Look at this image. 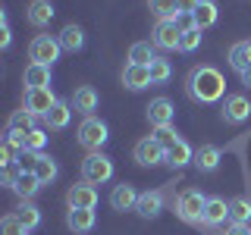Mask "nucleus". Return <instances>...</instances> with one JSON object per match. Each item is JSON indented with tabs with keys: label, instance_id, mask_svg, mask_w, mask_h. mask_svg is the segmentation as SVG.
Masks as SVG:
<instances>
[{
	"label": "nucleus",
	"instance_id": "f257e3e1",
	"mask_svg": "<svg viewBox=\"0 0 251 235\" xmlns=\"http://www.w3.org/2000/svg\"><path fill=\"white\" fill-rule=\"evenodd\" d=\"M223 91H226V82L220 75V69H214V66L192 69V75H188V94L198 104H214V100L223 97Z\"/></svg>",
	"mask_w": 251,
	"mask_h": 235
},
{
	"label": "nucleus",
	"instance_id": "f03ea898",
	"mask_svg": "<svg viewBox=\"0 0 251 235\" xmlns=\"http://www.w3.org/2000/svg\"><path fill=\"white\" fill-rule=\"evenodd\" d=\"M82 179H85V182H91V185L110 182V179H113V160L104 157L100 151H91L82 160Z\"/></svg>",
	"mask_w": 251,
	"mask_h": 235
},
{
	"label": "nucleus",
	"instance_id": "7ed1b4c3",
	"mask_svg": "<svg viewBox=\"0 0 251 235\" xmlns=\"http://www.w3.org/2000/svg\"><path fill=\"white\" fill-rule=\"evenodd\" d=\"M75 135H78V144H82V147H88V151H100L104 141L110 138V129H107V122L94 119V116H85Z\"/></svg>",
	"mask_w": 251,
	"mask_h": 235
},
{
	"label": "nucleus",
	"instance_id": "20e7f679",
	"mask_svg": "<svg viewBox=\"0 0 251 235\" xmlns=\"http://www.w3.org/2000/svg\"><path fill=\"white\" fill-rule=\"evenodd\" d=\"M60 41L57 38H50V35H38L35 41L28 44V57L31 63H44V66H53V63L60 60Z\"/></svg>",
	"mask_w": 251,
	"mask_h": 235
},
{
	"label": "nucleus",
	"instance_id": "39448f33",
	"mask_svg": "<svg viewBox=\"0 0 251 235\" xmlns=\"http://www.w3.org/2000/svg\"><path fill=\"white\" fill-rule=\"evenodd\" d=\"M204 204H207V198L201 191H195V188H188V191L179 194L176 213L182 219H188V223H198V219H204Z\"/></svg>",
	"mask_w": 251,
	"mask_h": 235
},
{
	"label": "nucleus",
	"instance_id": "423d86ee",
	"mask_svg": "<svg viewBox=\"0 0 251 235\" xmlns=\"http://www.w3.org/2000/svg\"><path fill=\"white\" fill-rule=\"evenodd\" d=\"M179 38H182V25L176 19H157L154 47H160V50H179Z\"/></svg>",
	"mask_w": 251,
	"mask_h": 235
},
{
	"label": "nucleus",
	"instance_id": "0eeeda50",
	"mask_svg": "<svg viewBox=\"0 0 251 235\" xmlns=\"http://www.w3.org/2000/svg\"><path fill=\"white\" fill-rule=\"evenodd\" d=\"M132 157L141 166H157V163H167V147H160L154 138H141L135 144V151H132Z\"/></svg>",
	"mask_w": 251,
	"mask_h": 235
},
{
	"label": "nucleus",
	"instance_id": "6e6552de",
	"mask_svg": "<svg viewBox=\"0 0 251 235\" xmlns=\"http://www.w3.org/2000/svg\"><path fill=\"white\" fill-rule=\"evenodd\" d=\"M53 107H57V97H53L50 88H28L25 91V110H28V113L47 116Z\"/></svg>",
	"mask_w": 251,
	"mask_h": 235
},
{
	"label": "nucleus",
	"instance_id": "1a4fd4ad",
	"mask_svg": "<svg viewBox=\"0 0 251 235\" xmlns=\"http://www.w3.org/2000/svg\"><path fill=\"white\" fill-rule=\"evenodd\" d=\"M251 116V104L245 94H229V97L223 100V119L232 122V125H242Z\"/></svg>",
	"mask_w": 251,
	"mask_h": 235
},
{
	"label": "nucleus",
	"instance_id": "9d476101",
	"mask_svg": "<svg viewBox=\"0 0 251 235\" xmlns=\"http://www.w3.org/2000/svg\"><path fill=\"white\" fill-rule=\"evenodd\" d=\"M66 204H69V210H94V204H98V191H94L91 182L73 185L69 194H66Z\"/></svg>",
	"mask_w": 251,
	"mask_h": 235
},
{
	"label": "nucleus",
	"instance_id": "9b49d317",
	"mask_svg": "<svg viewBox=\"0 0 251 235\" xmlns=\"http://www.w3.org/2000/svg\"><path fill=\"white\" fill-rule=\"evenodd\" d=\"M123 85L129 91H145L148 85H154L151 66H135V63H129V66L123 69Z\"/></svg>",
	"mask_w": 251,
	"mask_h": 235
},
{
	"label": "nucleus",
	"instance_id": "f8f14e48",
	"mask_svg": "<svg viewBox=\"0 0 251 235\" xmlns=\"http://www.w3.org/2000/svg\"><path fill=\"white\" fill-rule=\"evenodd\" d=\"M173 116H176V110H173V100L170 97H154L151 104H148V119L151 125H173Z\"/></svg>",
	"mask_w": 251,
	"mask_h": 235
},
{
	"label": "nucleus",
	"instance_id": "ddd939ff",
	"mask_svg": "<svg viewBox=\"0 0 251 235\" xmlns=\"http://www.w3.org/2000/svg\"><path fill=\"white\" fill-rule=\"evenodd\" d=\"M138 198H141V194L135 191V188L123 182V185H116L113 191H110V207H113V210H135Z\"/></svg>",
	"mask_w": 251,
	"mask_h": 235
},
{
	"label": "nucleus",
	"instance_id": "4468645a",
	"mask_svg": "<svg viewBox=\"0 0 251 235\" xmlns=\"http://www.w3.org/2000/svg\"><path fill=\"white\" fill-rule=\"evenodd\" d=\"M22 82H25V91L28 88H50V66H44V63H28L25 72H22Z\"/></svg>",
	"mask_w": 251,
	"mask_h": 235
},
{
	"label": "nucleus",
	"instance_id": "2eb2a0df",
	"mask_svg": "<svg viewBox=\"0 0 251 235\" xmlns=\"http://www.w3.org/2000/svg\"><path fill=\"white\" fill-rule=\"evenodd\" d=\"M25 16L35 28H44V25H50V19H53V3L50 0H31Z\"/></svg>",
	"mask_w": 251,
	"mask_h": 235
},
{
	"label": "nucleus",
	"instance_id": "dca6fc26",
	"mask_svg": "<svg viewBox=\"0 0 251 235\" xmlns=\"http://www.w3.org/2000/svg\"><path fill=\"white\" fill-rule=\"evenodd\" d=\"M160 210H163V194H160V191H141L138 207H135V213H138L141 219H154Z\"/></svg>",
	"mask_w": 251,
	"mask_h": 235
},
{
	"label": "nucleus",
	"instance_id": "f3484780",
	"mask_svg": "<svg viewBox=\"0 0 251 235\" xmlns=\"http://www.w3.org/2000/svg\"><path fill=\"white\" fill-rule=\"evenodd\" d=\"M229 219V204H226L223 198H207V204H204V219L201 223L207 226H220Z\"/></svg>",
	"mask_w": 251,
	"mask_h": 235
},
{
	"label": "nucleus",
	"instance_id": "a211bd4d",
	"mask_svg": "<svg viewBox=\"0 0 251 235\" xmlns=\"http://www.w3.org/2000/svg\"><path fill=\"white\" fill-rule=\"evenodd\" d=\"M220 160H223V154H220L217 144H204L195 151V166H198L201 172H214L220 166Z\"/></svg>",
	"mask_w": 251,
	"mask_h": 235
},
{
	"label": "nucleus",
	"instance_id": "6ab92c4d",
	"mask_svg": "<svg viewBox=\"0 0 251 235\" xmlns=\"http://www.w3.org/2000/svg\"><path fill=\"white\" fill-rule=\"evenodd\" d=\"M73 110H78V113H85V116H91L94 110H98V91L88 88V85L75 88V94H73Z\"/></svg>",
	"mask_w": 251,
	"mask_h": 235
},
{
	"label": "nucleus",
	"instance_id": "aec40b11",
	"mask_svg": "<svg viewBox=\"0 0 251 235\" xmlns=\"http://www.w3.org/2000/svg\"><path fill=\"white\" fill-rule=\"evenodd\" d=\"M66 226L75 235H85L94 229V210H69L66 213Z\"/></svg>",
	"mask_w": 251,
	"mask_h": 235
},
{
	"label": "nucleus",
	"instance_id": "412c9836",
	"mask_svg": "<svg viewBox=\"0 0 251 235\" xmlns=\"http://www.w3.org/2000/svg\"><path fill=\"white\" fill-rule=\"evenodd\" d=\"M229 66H232L239 75L245 72V69H251V41L232 44V50H229Z\"/></svg>",
	"mask_w": 251,
	"mask_h": 235
},
{
	"label": "nucleus",
	"instance_id": "4be33fe9",
	"mask_svg": "<svg viewBox=\"0 0 251 235\" xmlns=\"http://www.w3.org/2000/svg\"><path fill=\"white\" fill-rule=\"evenodd\" d=\"M167 163L173 169H182V166H188V163H195V151L185 144V141H176V144L167 151Z\"/></svg>",
	"mask_w": 251,
	"mask_h": 235
},
{
	"label": "nucleus",
	"instance_id": "5701e85b",
	"mask_svg": "<svg viewBox=\"0 0 251 235\" xmlns=\"http://www.w3.org/2000/svg\"><path fill=\"white\" fill-rule=\"evenodd\" d=\"M57 41H60L63 50L75 53V50H82V47H85V31L78 28V25H66V28L57 35Z\"/></svg>",
	"mask_w": 251,
	"mask_h": 235
},
{
	"label": "nucleus",
	"instance_id": "b1692460",
	"mask_svg": "<svg viewBox=\"0 0 251 235\" xmlns=\"http://www.w3.org/2000/svg\"><path fill=\"white\" fill-rule=\"evenodd\" d=\"M13 191L19 194L22 201H31V198H35L38 191H41V182H38V176H35V172H22V176L16 179Z\"/></svg>",
	"mask_w": 251,
	"mask_h": 235
},
{
	"label": "nucleus",
	"instance_id": "393cba45",
	"mask_svg": "<svg viewBox=\"0 0 251 235\" xmlns=\"http://www.w3.org/2000/svg\"><path fill=\"white\" fill-rule=\"evenodd\" d=\"M69 119H73V104H63V100H57V107L44 116L47 129H66Z\"/></svg>",
	"mask_w": 251,
	"mask_h": 235
},
{
	"label": "nucleus",
	"instance_id": "a878e982",
	"mask_svg": "<svg viewBox=\"0 0 251 235\" xmlns=\"http://www.w3.org/2000/svg\"><path fill=\"white\" fill-rule=\"evenodd\" d=\"M129 60L135 63V66H151V63L157 60L154 44H151V41H135V44L129 47Z\"/></svg>",
	"mask_w": 251,
	"mask_h": 235
},
{
	"label": "nucleus",
	"instance_id": "bb28decb",
	"mask_svg": "<svg viewBox=\"0 0 251 235\" xmlns=\"http://www.w3.org/2000/svg\"><path fill=\"white\" fill-rule=\"evenodd\" d=\"M192 16H195V25L204 31V28L217 25V16H220V13H217V3H214V0H201V6H198Z\"/></svg>",
	"mask_w": 251,
	"mask_h": 235
},
{
	"label": "nucleus",
	"instance_id": "cd10ccee",
	"mask_svg": "<svg viewBox=\"0 0 251 235\" xmlns=\"http://www.w3.org/2000/svg\"><path fill=\"white\" fill-rule=\"evenodd\" d=\"M229 219L235 226H248L251 223V201L248 198H232L229 201Z\"/></svg>",
	"mask_w": 251,
	"mask_h": 235
},
{
	"label": "nucleus",
	"instance_id": "c85d7f7f",
	"mask_svg": "<svg viewBox=\"0 0 251 235\" xmlns=\"http://www.w3.org/2000/svg\"><path fill=\"white\" fill-rule=\"evenodd\" d=\"M31 129H35V113H28V110H16L6 125V132H19V135H28Z\"/></svg>",
	"mask_w": 251,
	"mask_h": 235
},
{
	"label": "nucleus",
	"instance_id": "c756f323",
	"mask_svg": "<svg viewBox=\"0 0 251 235\" xmlns=\"http://www.w3.org/2000/svg\"><path fill=\"white\" fill-rule=\"evenodd\" d=\"M148 6H151V13L157 19H179V0H148Z\"/></svg>",
	"mask_w": 251,
	"mask_h": 235
},
{
	"label": "nucleus",
	"instance_id": "7c9ffc66",
	"mask_svg": "<svg viewBox=\"0 0 251 235\" xmlns=\"http://www.w3.org/2000/svg\"><path fill=\"white\" fill-rule=\"evenodd\" d=\"M16 216L22 219V226H25L28 232L35 229L38 223H41V210H38V207H35V204H31V201H22V207L16 210Z\"/></svg>",
	"mask_w": 251,
	"mask_h": 235
},
{
	"label": "nucleus",
	"instance_id": "2f4dec72",
	"mask_svg": "<svg viewBox=\"0 0 251 235\" xmlns=\"http://www.w3.org/2000/svg\"><path fill=\"white\" fill-rule=\"evenodd\" d=\"M57 163L50 160V157L47 154H41V160H38V166H35V176H38V182L41 185H47V182H53V179H57Z\"/></svg>",
	"mask_w": 251,
	"mask_h": 235
},
{
	"label": "nucleus",
	"instance_id": "473e14b6",
	"mask_svg": "<svg viewBox=\"0 0 251 235\" xmlns=\"http://www.w3.org/2000/svg\"><path fill=\"white\" fill-rule=\"evenodd\" d=\"M44 144H47V132H44V129H31L28 135H22V151H35V154H41V151H44Z\"/></svg>",
	"mask_w": 251,
	"mask_h": 235
},
{
	"label": "nucleus",
	"instance_id": "72a5a7b5",
	"mask_svg": "<svg viewBox=\"0 0 251 235\" xmlns=\"http://www.w3.org/2000/svg\"><path fill=\"white\" fill-rule=\"evenodd\" d=\"M151 138H154V141H157V144H160V147H167V151H170L173 144H176V141H182V138H179V132L173 129V125H157Z\"/></svg>",
	"mask_w": 251,
	"mask_h": 235
},
{
	"label": "nucleus",
	"instance_id": "f704fd0d",
	"mask_svg": "<svg viewBox=\"0 0 251 235\" xmlns=\"http://www.w3.org/2000/svg\"><path fill=\"white\" fill-rule=\"evenodd\" d=\"M151 78H154V85L170 82V78H173V66H170V60H160V57H157V60L151 63Z\"/></svg>",
	"mask_w": 251,
	"mask_h": 235
},
{
	"label": "nucleus",
	"instance_id": "c9c22d12",
	"mask_svg": "<svg viewBox=\"0 0 251 235\" xmlns=\"http://www.w3.org/2000/svg\"><path fill=\"white\" fill-rule=\"evenodd\" d=\"M198 44H201V28L198 25H195V28H185L182 38H179V50H182V53H192V50H198Z\"/></svg>",
	"mask_w": 251,
	"mask_h": 235
},
{
	"label": "nucleus",
	"instance_id": "e433bc0d",
	"mask_svg": "<svg viewBox=\"0 0 251 235\" xmlns=\"http://www.w3.org/2000/svg\"><path fill=\"white\" fill-rule=\"evenodd\" d=\"M28 229L22 226V219L16 216V213H10V216H3V223H0V235H25Z\"/></svg>",
	"mask_w": 251,
	"mask_h": 235
},
{
	"label": "nucleus",
	"instance_id": "4c0bfd02",
	"mask_svg": "<svg viewBox=\"0 0 251 235\" xmlns=\"http://www.w3.org/2000/svg\"><path fill=\"white\" fill-rule=\"evenodd\" d=\"M19 169L22 172H35V166H38V160H41V154H35V151H19Z\"/></svg>",
	"mask_w": 251,
	"mask_h": 235
},
{
	"label": "nucleus",
	"instance_id": "58836bf2",
	"mask_svg": "<svg viewBox=\"0 0 251 235\" xmlns=\"http://www.w3.org/2000/svg\"><path fill=\"white\" fill-rule=\"evenodd\" d=\"M13 157H16V144L13 141H3V147H0V163H3V166H13Z\"/></svg>",
	"mask_w": 251,
	"mask_h": 235
},
{
	"label": "nucleus",
	"instance_id": "ea45409f",
	"mask_svg": "<svg viewBox=\"0 0 251 235\" xmlns=\"http://www.w3.org/2000/svg\"><path fill=\"white\" fill-rule=\"evenodd\" d=\"M19 176H22V169H19V166H3V185H10V188H13Z\"/></svg>",
	"mask_w": 251,
	"mask_h": 235
},
{
	"label": "nucleus",
	"instance_id": "a19ab883",
	"mask_svg": "<svg viewBox=\"0 0 251 235\" xmlns=\"http://www.w3.org/2000/svg\"><path fill=\"white\" fill-rule=\"evenodd\" d=\"M198 6H201V0H179V13L182 16H192Z\"/></svg>",
	"mask_w": 251,
	"mask_h": 235
},
{
	"label": "nucleus",
	"instance_id": "79ce46f5",
	"mask_svg": "<svg viewBox=\"0 0 251 235\" xmlns=\"http://www.w3.org/2000/svg\"><path fill=\"white\" fill-rule=\"evenodd\" d=\"M10 41H13V35H10V25L3 22V28H0V47H10Z\"/></svg>",
	"mask_w": 251,
	"mask_h": 235
},
{
	"label": "nucleus",
	"instance_id": "37998d69",
	"mask_svg": "<svg viewBox=\"0 0 251 235\" xmlns=\"http://www.w3.org/2000/svg\"><path fill=\"white\" fill-rule=\"evenodd\" d=\"M248 232H251L248 226H235V223H232V229H229V235H248Z\"/></svg>",
	"mask_w": 251,
	"mask_h": 235
},
{
	"label": "nucleus",
	"instance_id": "c03bdc74",
	"mask_svg": "<svg viewBox=\"0 0 251 235\" xmlns=\"http://www.w3.org/2000/svg\"><path fill=\"white\" fill-rule=\"evenodd\" d=\"M242 85H248V88H251V69H245V72H242Z\"/></svg>",
	"mask_w": 251,
	"mask_h": 235
},
{
	"label": "nucleus",
	"instance_id": "a18cd8bd",
	"mask_svg": "<svg viewBox=\"0 0 251 235\" xmlns=\"http://www.w3.org/2000/svg\"><path fill=\"white\" fill-rule=\"evenodd\" d=\"M248 235H251V232H248Z\"/></svg>",
	"mask_w": 251,
	"mask_h": 235
}]
</instances>
